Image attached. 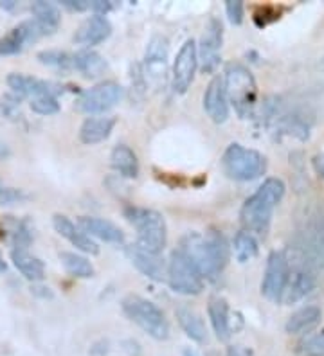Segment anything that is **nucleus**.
<instances>
[{
	"mask_svg": "<svg viewBox=\"0 0 324 356\" xmlns=\"http://www.w3.org/2000/svg\"><path fill=\"white\" fill-rule=\"evenodd\" d=\"M187 259L199 270L203 279L215 281L224 272L229 263V243L222 232H190L182 238L180 248H178Z\"/></svg>",
	"mask_w": 324,
	"mask_h": 356,
	"instance_id": "nucleus-1",
	"label": "nucleus"
},
{
	"mask_svg": "<svg viewBox=\"0 0 324 356\" xmlns=\"http://www.w3.org/2000/svg\"><path fill=\"white\" fill-rule=\"evenodd\" d=\"M285 184L281 178H267L261 186L256 189L252 196H249L240 211V218L249 232L265 234L272 222V214L279 202L285 196Z\"/></svg>",
	"mask_w": 324,
	"mask_h": 356,
	"instance_id": "nucleus-2",
	"label": "nucleus"
},
{
	"mask_svg": "<svg viewBox=\"0 0 324 356\" xmlns=\"http://www.w3.org/2000/svg\"><path fill=\"white\" fill-rule=\"evenodd\" d=\"M224 87L227 101L233 104L238 115L243 119L251 118L258 103V85L251 70L238 61L227 63L224 72Z\"/></svg>",
	"mask_w": 324,
	"mask_h": 356,
	"instance_id": "nucleus-3",
	"label": "nucleus"
},
{
	"mask_svg": "<svg viewBox=\"0 0 324 356\" xmlns=\"http://www.w3.org/2000/svg\"><path fill=\"white\" fill-rule=\"evenodd\" d=\"M125 214L130 223L137 229V247L151 254H160L164 250L168 230L162 214L153 209L141 207H126Z\"/></svg>",
	"mask_w": 324,
	"mask_h": 356,
	"instance_id": "nucleus-4",
	"label": "nucleus"
},
{
	"mask_svg": "<svg viewBox=\"0 0 324 356\" xmlns=\"http://www.w3.org/2000/svg\"><path fill=\"white\" fill-rule=\"evenodd\" d=\"M222 168L225 175L238 182H251L267 171V159L263 153L245 148L242 144L233 143L227 146L222 156Z\"/></svg>",
	"mask_w": 324,
	"mask_h": 356,
	"instance_id": "nucleus-5",
	"label": "nucleus"
},
{
	"mask_svg": "<svg viewBox=\"0 0 324 356\" xmlns=\"http://www.w3.org/2000/svg\"><path fill=\"white\" fill-rule=\"evenodd\" d=\"M123 312L132 322H135L151 339L166 340L169 337V324L164 313L151 300L141 296H126L123 299Z\"/></svg>",
	"mask_w": 324,
	"mask_h": 356,
	"instance_id": "nucleus-6",
	"label": "nucleus"
},
{
	"mask_svg": "<svg viewBox=\"0 0 324 356\" xmlns=\"http://www.w3.org/2000/svg\"><path fill=\"white\" fill-rule=\"evenodd\" d=\"M168 284L180 296H199L203 290V277L180 250H173L168 261Z\"/></svg>",
	"mask_w": 324,
	"mask_h": 356,
	"instance_id": "nucleus-7",
	"label": "nucleus"
},
{
	"mask_svg": "<svg viewBox=\"0 0 324 356\" xmlns=\"http://www.w3.org/2000/svg\"><path fill=\"white\" fill-rule=\"evenodd\" d=\"M224 44V26L218 18L211 17L203 27L200 45L196 47L199 51L200 69L206 74H211L220 65V51Z\"/></svg>",
	"mask_w": 324,
	"mask_h": 356,
	"instance_id": "nucleus-8",
	"label": "nucleus"
},
{
	"mask_svg": "<svg viewBox=\"0 0 324 356\" xmlns=\"http://www.w3.org/2000/svg\"><path fill=\"white\" fill-rule=\"evenodd\" d=\"M290 277V263L283 252H270L267 259L263 281H261V296L272 302H281L283 291Z\"/></svg>",
	"mask_w": 324,
	"mask_h": 356,
	"instance_id": "nucleus-9",
	"label": "nucleus"
},
{
	"mask_svg": "<svg viewBox=\"0 0 324 356\" xmlns=\"http://www.w3.org/2000/svg\"><path fill=\"white\" fill-rule=\"evenodd\" d=\"M123 97V88L116 81H103L94 85L88 90L82 92L78 99V108L85 113H105L114 108Z\"/></svg>",
	"mask_w": 324,
	"mask_h": 356,
	"instance_id": "nucleus-10",
	"label": "nucleus"
},
{
	"mask_svg": "<svg viewBox=\"0 0 324 356\" xmlns=\"http://www.w3.org/2000/svg\"><path fill=\"white\" fill-rule=\"evenodd\" d=\"M199 67V51H196V42L193 38L186 40L180 51L177 52L175 63H173L171 85L177 94H186L187 88L193 83L194 72Z\"/></svg>",
	"mask_w": 324,
	"mask_h": 356,
	"instance_id": "nucleus-11",
	"label": "nucleus"
},
{
	"mask_svg": "<svg viewBox=\"0 0 324 356\" xmlns=\"http://www.w3.org/2000/svg\"><path fill=\"white\" fill-rule=\"evenodd\" d=\"M203 108L216 124H224L229 119V101H227V94H225L224 78H220V76L213 78L206 88Z\"/></svg>",
	"mask_w": 324,
	"mask_h": 356,
	"instance_id": "nucleus-12",
	"label": "nucleus"
},
{
	"mask_svg": "<svg viewBox=\"0 0 324 356\" xmlns=\"http://www.w3.org/2000/svg\"><path fill=\"white\" fill-rule=\"evenodd\" d=\"M110 35H112V24L108 22V18L94 15V17L86 18L85 22L78 27L76 35H74V42L91 49L94 45L103 44Z\"/></svg>",
	"mask_w": 324,
	"mask_h": 356,
	"instance_id": "nucleus-13",
	"label": "nucleus"
},
{
	"mask_svg": "<svg viewBox=\"0 0 324 356\" xmlns=\"http://www.w3.org/2000/svg\"><path fill=\"white\" fill-rule=\"evenodd\" d=\"M132 265L141 272L143 275H146L148 279H153V281H162L168 275V266L164 265V261L160 259L159 254H151L144 248L137 247V245H132L126 250Z\"/></svg>",
	"mask_w": 324,
	"mask_h": 356,
	"instance_id": "nucleus-14",
	"label": "nucleus"
},
{
	"mask_svg": "<svg viewBox=\"0 0 324 356\" xmlns=\"http://www.w3.org/2000/svg\"><path fill=\"white\" fill-rule=\"evenodd\" d=\"M52 227H54V230H56L61 238L69 239L70 243L78 248V250H82V252L92 254V256L100 254V247H98L94 239L91 236H86L79 227L74 225L69 218L63 216V214H54L52 216Z\"/></svg>",
	"mask_w": 324,
	"mask_h": 356,
	"instance_id": "nucleus-15",
	"label": "nucleus"
},
{
	"mask_svg": "<svg viewBox=\"0 0 324 356\" xmlns=\"http://www.w3.org/2000/svg\"><path fill=\"white\" fill-rule=\"evenodd\" d=\"M78 227L86 236H91V238H98L101 239V241H107V243L114 245L125 243V234H123V230L117 225H114L112 222L103 220V218L82 216L78 220Z\"/></svg>",
	"mask_w": 324,
	"mask_h": 356,
	"instance_id": "nucleus-16",
	"label": "nucleus"
},
{
	"mask_svg": "<svg viewBox=\"0 0 324 356\" xmlns=\"http://www.w3.org/2000/svg\"><path fill=\"white\" fill-rule=\"evenodd\" d=\"M168 40L164 36L155 35L151 36L146 47V56H144V63H146V74L151 78L160 79L166 74V65H168Z\"/></svg>",
	"mask_w": 324,
	"mask_h": 356,
	"instance_id": "nucleus-17",
	"label": "nucleus"
},
{
	"mask_svg": "<svg viewBox=\"0 0 324 356\" xmlns=\"http://www.w3.org/2000/svg\"><path fill=\"white\" fill-rule=\"evenodd\" d=\"M117 119L110 115H101V118H86L79 128V140L86 146L100 144L110 137L114 131Z\"/></svg>",
	"mask_w": 324,
	"mask_h": 356,
	"instance_id": "nucleus-18",
	"label": "nucleus"
},
{
	"mask_svg": "<svg viewBox=\"0 0 324 356\" xmlns=\"http://www.w3.org/2000/svg\"><path fill=\"white\" fill-rule=\"evenodd\" d=\"M208 315L216 337H218L222 342H227V340L231 339V334H233V327H231V313L227 300L220 296L211 297L208 305Z\"/></svg>",
	"mask_w": 324,
	"mask_h": 356,
	"instance_id": "nucleus-19",
	"label": "nucleus"
},
{
	"mask_svg": "<svg viewBox=\"0 0 324 356\" xmlns=\"http://www.w3.org/2000/svg\"><path fill=\"white\" fill-rule=\"evenodd\" d=\"M321 318H323V309L319 306H304V308L290 315L285 324V330L288 334H307L319 326Z\"/></svg>",
	"mask_w": 324,
	"mask_h": 356,
	"instance_id": "nucleus-20",
	"label": "nucleus"
},
{
	"mask_svg": "<svg viewBox=\"0 0 324 356\" xmlns=\"http://www.w3.org/2000/svg\"><path fill=\"white\" fill-rule=\"evenodd\" d=\"M314 288H316L314 275H310L304 270H294V272L290 270V277L288 282H286L285 291H283V297H281V302L283 305H294L302 297H307Z\"/></svg>",
	"mask_w": 324,
	"mask_h": 356,
	"instance_id": "nucleus-21",
	"label": "nucleus"
},
{
	"mask_svg": "<svg viewBox=\"0 0 324 356\" xmlns=\"http://www.w3.org/2000/svg\"><path fill=\"white\" fill-rule=\"evenodd\" d=\"M31 13H33V20L36 22V26L40 27L42 35H52L54 31L60 27L61 24V13L60 9L56 8L51 2H43V0H38V2H33L31 6Z\"/></svg>",
	"mask_w": 324,
	"mask_h": 356,
	"instance_id": "nucleus-22",
	"label": "nucleus"
},
{
	"mask_svg": "<svg viewBox=\"0 0 324 356\" xmlns=\"http://www.w3.org/2000/svg\"><path fill=\"white\" fill-rule=\"evenodd\" d=\"M175 315H177V321L180 324L182 331L191 340H194V342H206V339H208V330H206V324H203L200 313L187 308V306H180L175 312Z\"/></svg>",
	"mask_w": 324,
	"mask_h": 356,
	"instance_id": "nucleus-23",
	"label": "nucleus"
},
{
	"mask_svg": "<svg viewBox=\"0 0 324 356\" xmlns=\"http://www.w3.org/2000/svg\"><path fill=\"white\" fill-rule=\"evenodd\" d=\"M74 69L82 72L85 78H98L107 70V61L100 52L83 49L74 54Z\"/></svg>",
	"mask_w": 324,
	"mask_h": 356,
	"instance_id": "nucleus-24",
	"label": "nucleus"
},
{
	"mask_svg": "<svg viewBox=\"0 0 324 356\" xmlns=\"http://www.w3.org/2000/svg\"><path fill=\"white\" fill-rule=\"evenodd\" d=\"M110 164L114 170L125 178H135L139 175V161L135 152L126 144H119L112 149Z\"/></svg>",
	"mask_w": 324,
	"mask_h": 356,
	"instance_id": "nucleus-25",
	"label": "nucleus"
},
{
	"mask_svg": "<svg viewBox=\"0 0 324 356\" xmlns=\"http://www.w3.org/2000/svg\"><path fill=\"white\" fill-rule=\"evenodd\" d=\"M11 261L17 266V270L22 275L29 281H42L43 274H45V266L38 257L29 254L27 250H18L13 248L11 250Z\"/></svg>",
	"mask_w": 324,
	"mask_h": 356,
	"instance_id": "nucleus-26",
	"label": "nucleus"
},
{
	"mask_svg": "<svg viewBox=\"0 0 324 356\" xmlns=\"http://www.w3.org/2000/svg\"><path fill=\"white\" fill-rule=\"evenodd\" d=\"M60 261H61V265H63L65 272L72 275V277H79V279L94 277L95 274L94 266H92V263L86 259L85 256H79V254L76 252H61Z\"/></svg>",
	"mask_w": 324,
	"mask_h": 356,
	"instance_id": "nucleus-27",
	"label": "nucleus"
},
{
	"mask_svg": "<svg viewBox=\"0 0 324 356\" xmlns=\"http://www.w3.org/2000/svg\"><path fill=\"white\" fill-rule=\"evenodd\" d=\"M234 256L240 263H247V261L254 259L258 256V239L254 238L252 232L249 230H240L236 236H234Z\"/></svg>",
	"mask_w": 324,
	"mask_h": 356,
	"instance_id": "nucleus-28",
	"label": "nucleus"
},
{
	"mask_svg": "<svg viewBox=\"0 0 324 356\" xmlns=\"http://www.w3.org/2000/svg\"><path fill=\"white\" fill-rule=\"evenodd\" d=\"M36 60L42 63V65L54 67V69H74V54L69 52L60 51V49H47V51H40L36 54Z\"/></svg>",
	"mask_w": 324,
	"mask_h": 356,
	"instance_id": "nucleus-29",
	"label": "nucleus"
},
{
	"mask_svg": "<svg viewBox=\"0 0 324 356\" xmlns=\"http://www.w3.org/2000/svg\"><path fill=\"white\" fill-rule=\"evenodd\" d=\"M301 356H324V330L316 334H310L299 343Z\"/></svg>",
	"mask_w": 324,
	"mask_h": 356,
	"instance_id": "nucleus-30",
	"label": "nucleus"
},
{
	"mask_svg": "<svg viewBox=\"0 0 324 356\" xmlns=\"http://www.w3.org/2000/svg\"><path fill=\"white\" fill-rule=\"evenodd\" d=\"M31 110L40 115H52L60 112V103L54 96H36L31 99Z\"/></svg>",
	"mask_w": 324,
	"mask_h": 356,
	"instance_id": "nucleus-31",
	"label": "nucleus"
},
{
	"mask_svg": "<svg viewBox=\"0 0 324 356\" xmlns=\"http://www.w3.org/2000/svg\"><path fill=\"white\" fill-rule=\"evenodd\" d=\"M225 13L229 17L231 24L240 26L243 22V15H245V8H243L242 0H227L225 2Z\"/></svg>",
	"mask_w": 324,
	"mask_h": 356,
	"instance_id": "nucleus-32",
	"label": "nucleus"
},
{
	"mask_svg": "<svg viewBox=\"0 0 324 356\" xmlns=\"http://www.w3.org/2000/svg\"><path fill=\"white\" fill-rule=\"evenodd\" d=\"M24 198H26L24 191L15 189V187H2V191H0V205L15 204V202L24 200Z\"/></svg>",
	"mask_w": 324,
	"mask_h": 356,
	"instance_id": "nucleus-33",
	"label": "nucleus"
},
{
	"mask_svg": "<svg viewBox=\"0 0 324 356\" xmlns=\"http://www.w3.org/2000/svg\"><path fill=\"white\" fill-rule=\"evenodd\" d=\"M91 9L95 15L105 17V15L112 9V4H110V2H105V0H94V2H91Z\"/></svg>",
	"mask_w": 324,
	"mask_h": 356,
	"instance_id": "nucleus-34",
	"label": "nucleus"
},
{
	"mask_svg": "<svg viewBox=\"0 0 324 356\" xmlns=\"http://www.w3.org/2000/svg\"><path fill=\"white\" fill-rule=\"evenodd\" d=\"M225 356H254V353H252L251 348H245V346H231Z\"/></svg>",
	"mask_w": 324,
	"mask_h": 356,
	"instance_id": "nucleus-35",
	"label": "nucleus"
},
{
	"mask_svg": "<svg viewBox=\"0 0 324 356\" xmlns=\"http://www.w3.org/2000/svg\"><path fill=\"white\" fill-rule=\"evenodd\" d=\"M63 6L70 9H76V11H85V9H91V2L88 0H63Z\"/></svg>",
	"mask_w": 324,
	"mask_h": 356,
	"instance_id": "nucleus-36",
	"label": "nucleus"
},
{
	"mask_svg": "<svg viewBox=\"0 0 324 356\" xmlns=\"http://www.w3.org/2000/svg\"><path fill=\"white\" fill-rule=\"evenodd\" d=\"M314 165H316L317 173L321 175V177H324V153L323 155H317L316 161H314Z\"/></svg>",
	"mask_w": 324,
	"mask_h": 356,
	"instance_id": "nucleus-37",
	"label": "nucleus"
},
{
	"mask_svg": "<svg viewBox=\"0 0 324 356\" xmlns=\"http://www.w3.org/2000/svg\"><path fill=\"white\" fill-rule=\"evenodd\" d=\"M15 2L13 0H8V2H0V8H6V9H13L15 8Z\"/></svg>",
	"mask_w": 324,
	"mask_h": 356,
	"instance_id": "nucleus-38",
	"label": "nucleus"
},
{
	"mask_svg": "<svg viewBox=\"0 0 324 356\" xmlns=\"http://www.w3.org/2000/svg\"><path fill=\"white\" fill-rule=\"evenodd\" d=\"M6 270H8V265H6V261H4V257L0 256V274H4Z\"/></svg>",
	"mask_w": 324,
	"mask_h": 356,
	"instance_id": "nucleus-39",
	"label": "nucleus"
},
{
	"mask_svg": "<svg viewBox=\"0 0 324 356\" xmlns=\"http://www.w3.org/2000/svg\"><path fill=\"white\" fill-rule=\"evenodd\" d=\"M182 356H199V355H196V351H194V349L187 348V349H184V353H182Z\"/></svg>",
	"mask_w": 324,
	"mask_h": 356,
	"instance_id": "nucleus-40",
	"label": "nucleus"
},
{
	"mask_svg": "<svg viewBox=\"0 0 324 356\" xmlns=\"http://www.w3.org/2000/svg\"><path fill=\"white\" fill-rule=\"evenodd\" d=\"M2 187H4V186H2V184H0V191H2Z\"/></svg>",
	"mask_w": 324,
	"mask_h": 356,
	"instance_id": "nucleus-41",
	"label": "nucleus"
}]
</instances>
